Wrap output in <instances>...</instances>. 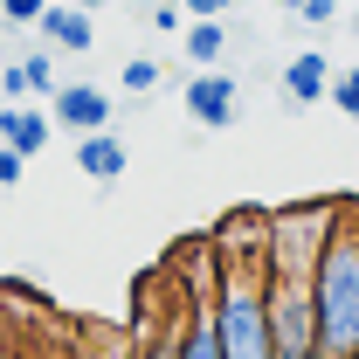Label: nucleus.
<instances>
[{"mask_svg": "<svg viewBox=\"0 0 359 359\" xmlns=\"http://www.w3.org/2000/svg\"><path fill=\"white\" fill-rule=\"evenodd\" d=\"M325 104H332L339 118H359V69H332V83H325Z\"/></svg>", "mask_w": 359, "mask_h": 359, "instance_id": "ddd939ff", "label": "nucleus"}, {"mask_svg": "<svg viewBox=\"0 0 359 359\" xmlns=\"http://www.w3.org/2000/svg\"><path fill=\"white\" fill-rule=\"evenodd\" d=\"M346 201H290V208H269V256L263 263L276 276H311L325 235L339 228Z\"/></svg>", "mask_w": 359, "mask_h": 359, "instance_id": "7ed1b4c3", "label": "nucleus"}, {"mask_svg": "<svg viewBox=\"0 0 359 359\" xmlns=\"http://www.w3.org/2000/svg\"><path fill=\"white\" fill-rule=\"evenodd\" d=\"M76 7H104V0H76Z\"/></svg>", "mask_w": 359, "mask_h": 359, "instance_id": "5701e85b", "label": "nucleus"}, {"mask_svg": "<svg viewBox=\"0 0 359 359\" xmlns=\"http://www.w3.org/2000/svg\"><path fill=\"white\" fill-rule=\"evenodd\" d=\"M21 76H28V97H48V90H55V62H48V48H28V55H21Z\"/></svg>", "mask_w": 359, "mask_h": 359, "instance_id": "2eb2a0df", "label": "nucleus"}, {"mask_svg": "<svg viewBox=\"0 0 359 359\" xmlns=\"http://www.w3.org/2000/svg\"><path fill=\"white\" fill-rule=\"evenodd\" d=\"M48 118L62 132H97V125H118V97L104 83H55L48 90Z\"/></svg>", "mask_w": 359, "mask_h": 359, "instance_id": "423d86ee", "label": "nucleus"}, {"mask_svg": "<svg viewBox=\"0 0 359 359\" xmlns=\"http://www.w3.org/2000/svg\"><path fill=\"white\" fill-rule=\"evenodd\" d=\"M187 62L194 69H208V62H222L228 55V14H187Z\"/></svg>", "mask_w": 359, "mask_h": 359, "instance_id": "f8f14e48", "label": "nucleus"}, {"mask_svg": "<svg viewBox=\"0 0 359 359\" xmlns=\"http://www.w3.org/2000/svg\"><path fill=\"white\" fill-rule=\"evenodd\" d=\"M276 7H283V14H290V7H297V0H276Z\"/></svg>", "mask_w": 359, "mask_h": 359, "instance_id": "4be33fe9", "label": "nucleus"}, {"mask_svg": "<svg viewBox=\"0 0 359 359\" xmlns=\"http://www.w3.org/2000/svg\"><path fill=\"white\" fill-rule=\"evenodd\" d=\"M325 83H332V62H325L318 48H304V55H290V62H283V104H290V111L325 104Z\"/></svg>", "mask_w": 359, "mask_h": 359, "instance_id": "9b49d317", "label": "nucleus"}, {"mask_svg": "<svg viewBox=\"0 0 359 359\" xmlns=\"http://www.w3.org/2000/svg\"><path fill=\"white\" fill-rule=\"evenodd\" d=\"M269 339H276V359H318L311 276H276L269 269Z\"/></svg>", "mask_w": 359, "mask_h": 359, "instance_id": "20e7f679", "label": "nucleus"}, {"mask_svg": "<svg viewBox=\"0 0 359 359\" xmlns=\"http://www.w3.org/2000/svg\"><path fill=\"white\" fill-rule=\"evenodd\" d=\"M145 21H152L159 35H173V28H187V7H180V0H152V7H145Z\"/></svg>", "mask_w": 359, "mask_h": 359, "instance_id": "dca6fc26", "label": "nucleus"}, {"mask_svg": "<svg viewBox=\"0 0 359 359\" xmlns=\"http://www.w3.org/2000/svg\"><path fill=\"white\" fill-rule=\"evenodd\" d=\"M118 83L132 90V97H152V90L166 83V76H159V62H152V55H132V62L118 69Z\"/></svg>", "mask_w": 359, "mask_h": 359, "instance_id": "4468645a", "label": "nucleus"}, {"mask_svg": "<svg viewBox=\"0 0 359 359\" xmlns=\"http://www.w3.org/2000/svg\"><path fill=\"white\" fill-rule=\"evenodd\" d=\"M208 242L222 249V263H263L269 256V208H228Z\"/></svg>", "mask_w": 359, "mask_h": 359, "instance_id": "0eeeda50", "label": "nucleus"}, {"mask_svg": "<svg viewBox=\"0 0 359 359\" xmlns=\"http://www.w3.org/2000/svg\"><path fill=\"white\" fill-rule=\"evenodd\" d=\"M0 97H28V76H21V62H0Z\"/></svg>", "mask_w": 359, "mask_h": 359, "instance_id": "aec40b11", "label": "nucleus"}, {"mask_svg": "<svg viewBox=\"0 0 359 359\" xmlns=\"http://www.w3.org/2000/svg\"><path fill=\"white\" fill-rule=\"evenodd\" d=\"M48 132H55V118H48L42 104H28V97H0V138H7L21 159L48 152Z\"/></svg>", "mask_w": 359, "mask_h": 359, "instance_id": "6e6552de", "label": "nucleus"}, {"mask_svg": "<svg viewBox=\"0 0 359 359\" xmlns=\"http://www.w3.org/2000/svg\"><path fill=\"white\" fill-rule=\"evenodd\" d=\"M290 14H297V21H311V28H332V21H339V0H297Z\"/></svg>", "mask_w": 359, "mask_h": 359, "instance_id": "a211bd4d", "label": "nucleus"}, {"mask_svg": "<svg viewBox=\"0 0 359 359\" xmlns=\"http://www.w3.org/2000/svg\"><path fill=\"white\" fill-rule=\"evenodd\" d=\"M132 166V152H125V138L111 132V125H97V132H76V173L97 180V187H111V180H125Z\"/></svg>", "mask_w": 359, "mask_h": 359, "instance_id": "1a4fd4ad", "label": "nucleus"}, {"mask_svg": "<svg viewBox=\"0 0 359 359\" xmlns=\"http://www.w3.org/2000/svg\"><path fill=\"white\" fill-rule=\"evenodd\" d=\"M21 173H28V159H21V152H14V145L0 138V187L14 194V187H21Z\"/></svg>", "mask_w": 359, "mask_h": 359, "instance_id": "6ab92c4d", "label": "nucleus"}, {"mask_svg": "<svg viewBox=\"0 0 359 359\" xmlns=\"http://www.w3.org/2000/svg\"><path fill=\"white\" fill-rule=\"evenodd\" d=\"M42 7H48V0H0V21H7V28H35Z\"/></svg>", "mask_w": 359, "mask_h": 359, "instance_id": "f3484780", "label": "nucleus"}, {"mask_svg": "<svg viewBox=\"0 0 359 359\" xmlns=\"http://www.w3.org/2000/svg\"><path fill=\"white\" fill-rule=\"evenodd\" d=\"M35 35H42L48 48H62V55H83V48L97 42V28H90V7H76V0H69V7H55V0H48L42 14H35Z\"/></svg>", "mask_w": 359, "mask_h": 359, "instance_id": "9d476101", "label": "nucleus"}, {"mask_svg": "<svg viewBox=\"0 0 359 359\" xmlns=\"http://www.w3.org/2000/svg\"><path fill=\"white\" fill-rule=\"evenodd\" d=\"M215 332H222V359H276L269 339V263H222L215 283Z\"/></svg>", "mask_w": 359, "mask_h": 359, "instance_id": "f03ea898", "label": "nucleus"}, {"mask_svg": "<svg viewBox=\"0 0 359 359\" xmlns=\"http://www.w3.org/2000/svg\"><path fill=\"white\" fill-rule=\"evenodd\" d=\"M311 311H318V359H359V208H346L318 249Z\"/></svg>", "mask_w": 359, "mask_h": 359, "instance_id": "f257e3e1", "label": "nucleus"}, {"mask_svg": "<svg viewBox=\"0 0 359 359\" xmlns=\"http://www.w3.org/2000/svg\"><path fill=\"white\" fill-rule=\"evenodd\" d=\"M187 97V118L201 125V132H228L235 118H242V83L228 76L222 62H208V69H194V83L180 90Z\"/></svg>", "mask_w": 359, "mask_h": 359, "instance_id": "39448f33", "label": "nucleus"}, {"mask_svg": "<svg viewBox=\"0 0 359 359\" xmlns=\"http://www.w3.org/2000/svg\"><path fill=\"white\" fill-rule=\"evenodd\" d=\"M187 14H235V0H180Z\"/></svg>", "mask_w": 359, "mask_h": 359, "instance_id": "412c9836", "label": "nucleus"}]
</instances>
